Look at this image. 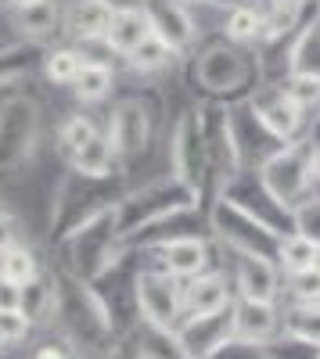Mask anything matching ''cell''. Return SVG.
Listing matches in <instances>:
<instances>
[{"instance_id": "277c9868", "label": "cell", "mask_w": 320, "mask_h": 359, "mask_svg": "<svg viewBox=\"0 0 320 359\" xmlns=\"http://www.w3.org/2000/svg\"><path fill=\"white\" fill-rule=\"evenodd\" d=\"M54 252H58V269H65V273L86 284H98L108 269H115L133 252V245L123 241L119 223H115V208H108L98 219L83 223L72 233H65L62 241H54Z\"/></svg>"}, {"instance_id": "ee69618b", "label": "cell", "mask_w": 320, "mask_h": 359, "mask_svg": "<svg viewBox=\"0 0 320 359\" xmlns=\"http://www.w3.org/2000/svg\"><path fill=\"white\" fill-rule=\"evenodd\" d=\"M33 359H86L79 348H72L69 341H47L33 352Z\"/></svg>"}, {"instance_id": "f5cc1de1", "label": "cell", "mask_w": 320, "mask_h": 359, "mask_svg": "<svg viewBox=\"0 0 320 359\" xmlns=\"http://www.w3.org/2000/svg\"><path fill=\"white\" fill-rule=\"evenodd\" d=\"M316 115H320V108H316Z\"/></svg>"}, {"instance_id": "e0dca14e", "label": "cell", "mask_w": 320, "mask_h": 359, "mask_svg": "<svg viewBox=\"0 0 320 359\" xmlns=\"http://www.w3.org/2000/svg\"><path fill=\"white\" fill-rule=\"evenodd\" d=\"M65 22H69V4L65 0H40V4H33V8L11 11V25H15L18 40L29 43V47H36V50L62 47L69 40Z\"/></svg>"}, {"instance_id": "d4e9b609", "label": "cell", "mask_w": 320, "mask_h": 359, "mask_svg": "<svg viewBox=\"0 0 320 359\" xmlns=\"http://www.w3.org/2000/svg\"><path fill=\"white\" fill-rule=\"evenodd\" d=\"M65 169H69V172H79V176H94V180H105V176H119V172H126L105 130H101L91 144H86V147H79V151L65 162Z\"/></svg>"}, {"instance_id": "816d5d0a", "label": "cell", "mask_w": 320, "mask_h": 359, "mask_svg": "<svg viewBox=\"0 0 320 359\" xmlns=\"http://www.w3.org/2000/svg\"><path fill=\"white\" fill-rule=\"evenodd\" d=\"M313 8H316V15H320V0H313Z\"/></svg>"}, {"instance_id": "836d02e7", "label": "cell", "mask_w": 320, "mask_h": 359, "mask_svg": "<svg viewBox=\"0 0 320 359\" xmlns=\"http://www.w3.org/2000/svg\"><path fill=\"white\" fill-rule=\"evenodd\" d=\"M0 277H4L8 284H15V287H25L36 277H44V266H40L33 248H29L25 241H18L11 252H4V259H0Z\"/></svg>"}, {"instance_id": "7bdbcfd3", "label": "cell", "mask_w": 320, "mask_h": 359, "mask_svg": "<svg viewBox=\"0 0 320 359\" xmlns=\"http://www.w3.org/2000/svg\"><path fill=\"white\" fill-rule=\"evenodd\" d=\"M213 359H267V348L255 341H245V338H230Z\"/></svg>"}, {"instance_id": "60d3db41", "label": "cell", "mask_w": 320, "mask_h": 359, "mask_svg": "<svg viewBox=\"0 0 320 359\" xmlns=\"http://www.w3.org/2000/svg\"><path fill=\"white\" fill-rule=\"evenodd\" d=\"M281 86L288 90V97H292L302 111L320 108V79H309V76H284Z\"/></svg>"}, {"instance_id": "ac0fdd59", "label": "cell", "mask_w": 320, "mask_h": 359, "mask_svg": "<svg viewBox=\"0 0 320 359\" xmlns=\"http://www.w3.org/2000/svg\"><path fill=\"white\" fill-rule=\"evenodd\" d=\"M177 338H180L187 359H213L230 338H238V331H234V306L223 309V313H209V316H187L180 323Z\"/></svg>"}, {"instance_id": "8fae6325", "label": "cell", "mask_w": 320, "mask_h": 359, "mask_svg": "<svg viewBox=\"0 0 320 359\" xmlns=\"http://www.w3.org/2000/svg\"><path fill=\"white\" fill-rule=\"evenodd\" d=\"M155 118H159V101L148 97V94H133V97L115 101L105 133H108V140H112V147H115V155H119L123 169L152 147Z\"/></svg>"}, {"instance_id": "44dd1931", "label": "cell", "mask_w": 320, "mask_h": 359, "mask_svg": "<svg viewBox=\"0 0 320 359\" xmlns=\"http://www.w3.org/2000/svg\"><path fill=\"white\" fill-rule=\"evenodd\" d=\"M234 280H227V273L220 269H209V273H201L194 280L184 284V309L187 316H209V313H223L234 306Z\"/></svg>"}, {"instance_id": "2e32d148", "label": "cell", "mask_w": 320, "mask_h": 359, "mask_svg": "<svg viewBox=\"0 0 320 359\" xmlns=\"http://www.w3.org/2000/svg\"><path fill=\"white\" fill-rule=\"evenodd\" d=\"M144 15H148L152 36L162 40L173 54L187 57L198 47V22L194 11L184 4V0H144Z\"/></svg>"}, {"instance_id": "f6af8a7d", "label": "cell", "mask_w": 320, "mask_h": 359, "mask_svg": "<svg viewBox=\"0 0 320 359\" xmlns=\"http://www.w3.org/2000/svg\"><path fill=\"white\" fill-rule=\"evenodd\" d=\"M15 245H18V219L0 208V259H4V252H11Z\"/></svg>"}, {"instance_id": "1f68e13d", "label": "cell", "mask_w": 320, "mask_h": 359, "mask_svg": "<svg viewBox=\"0 0 320 359\" xmlns=\"http://www.w3.org/2000/svg\"><path fill=\"white\" fill-rule=\"evenodd\" d=\"M112 86H115V65H101V62H86L83 72L76 76L72 83V94L76 101L83 104H98L112 94Z\"/></svg>"}, {"instance_id": "d6a6232c", "label": "cell", "mask_w": 320, "mask_h": 359, "mask_svg": "<svg viewBox=\"0 0 320 359\" xmlns=\"http://www.w3.org/2000/svg\"><path fill=\"white\" fill-rule=\"evenodd\" d=\"M277 266L284 277H299V273H309V269H320V248L302 241L299 233H288L277 252Z\"/></svg>"}, {"instance_id": "9a60e30c", "label": "cell", "mask_w": 320, "mask_h": 359, "mask_svg": "<svg viewBox=\"0 0 320 359\" xmlns=\"http://www.w3.org/2000/svg\"><path fill=\"white\" fill-rule=\"evenodd\" d=\"M148 248V255L166 266L177 280H194L201 273H209L213 269V245H209V237H201V233H177V237H162V241L155 245H144Z\"/></svg>"}, {"instance_id": "f1b7e54d", "label": "cell", "mask_w": 320, "mask_h": 359, "mask_svg": "<svg viewBox=\"0 0 320 359\" xmlns=\"http://www.w3.org/2000/svg\"><path fill=\"white\" fill-rule=\"evenodd\" d=\"M220 36L238 43V47H259V40H263V8L259 4H241V8H230L227 18H223V29Z\"/></svg>"}, {"instance_id": "cb8c5ba5", "label": "cell", "mask_w": 320, "mask_h": 359, "mask_svg": "<svg viewBox=\"0 0 320 359\" xmlns=\"http://www.w3.org/2000/svg\"><path fill=\"white\" fill-rule=\"evenodd\" d=\"M152 40V25H148V15H144V8H126V11H115L112 18V29H108V50L115 57H126L140 47V43H148Z\"/></svg>"}, {"instance_id": "ab89813d", "label": "cell", "mask_w": 320, "mask_h": 359, "mask_svg": "<svg viewBox=\"0 0 320 359\" xmlns=\"http://www.w3.org/2000/svg\"><path fill=\"white\" fill-rule=\"evenodd\" d=\"M36 327L25 320L22 309H8V313H0V348H18L25 345V338L33 334Z\"/></svg>"}, {"instance_id": "681fc988", "label": "cell", "mask_w": 320, "mask_h": 359, "mask_svg": "<svg viewBox=\"0 0 320 359\" xmlns=\"http://www.w3.org/2000/svg\"><path fill=\"white\" fill-rule=\"evenodd\" d=\"M313 184H320V137L313 140Z\"/></svg>"}, {"instance_id": "7dc6e473", "label": "cell", "mask_w": 320, "mask_h": 359, "mask_svg": "<svg viewBox=\"0 0 320 359\" xmlns=\"http://www.w3.org/2000/svg\"><path fill=\"white\" fill-rule=\"evenodd\" d=\"M187 8H209V11H230L241 4H255V0H184Z\"/></svg>"}, {"instance_id": "8992f818", "label": "cell", "mask_w": 320, "mask_h": 359, "mask_svg": "<svg viewBox=\"0 0 320 359\" xmlns=\"http://www.w3.org/2000/svg\"><path fill=\"white\" fill-rule=\"evenodd\" d=\"M44 108L33 94L0 97V176L22 172L40 151Z\"/></svg>"}, {"instance_id": "d590c367", "label": "cell", "mask_w": 320, "mask_h": 359, "mask_svg": "<svg viewBox=\"0 0 320 359\" xmlns=\"http://www.w3.org/2000/svg\"><path fill=\"white\" fill-rule=\"evenodd\" d=\"M281 331L320 345V302H309V306L292 302V306L284 309V316H281Z\"/></svg>"}, {"instance_id": "3957f363", "label": "cell", "mask_w": 320, "mask_h": 359, "mask_svg": "<svg viewBox=\"0 0 320 359\" xmlns=\"http://www.w3.org/2000/svg\"><path fill=\"white\" fill-rule=\"evenodd\" d=\"M201 205V194H194L187 184H180L173 172H162L155 180L140 187H130L126 198L115 205V223H119V233L123 241H144V233L177 219V216H187Z\"/></svg>"}, {"instance_id": "603a6c76", "label": "cell", "mask_w": 320, "mask_h": 359, "mask_svg": "<svg viewBox=\"0 0 320 359\" xmlns=\"http://www.w3.org/2000/svg\"><path fill=\"white\" fill-rule=\"evenodd\" d=\"M281 309L277 302H248V298H238L234 302V331L245 341L267 345L281 334Z\"/></svg>"}, {"instance_id": "83f0119b", "label": "cell", "mask_w": 320, "mask_h": 359, "mask_svg": "<svg viewBox=\"0 0 320 359\" xmlns=\"http://www.w3.org/2000/svg\"><path fill=\"white\" fill-rule=\"evenodd\" d=\"M288 76L320 79V15H316V8H313L309 22L302 25V33L295 36L292 50H288Z\"/></svg>"}, {"instance_id": "30bf717a", "label": "cell", "mask_w": 320, "mask_h": 359, "mask_svg": "<svg viewBox=\"0 0 320 359\" xmlns=\"http://www.w3.org/2000/svg\"><path fill=\"white\" fill-rule=\"evenodd\" d=\"M137 309H140L144 323L162 327V331H180V323L187 320L184 280H177L155 259L144 262L140 273H137Z\"/></svg>"}, {"instance_id": "f35d334b", "label": "cell", "mask_w": 320, "mask_h": 359, "mask_svg": "<svg viewBox=\"0 0 320 359\" xmlns=\"http://www.w3.org/2000/svg\"><path fill=\"white\" fill-rule=\"evenodd\" d=\"M263 348H267V359H320V345H313L306 338H295V334H288V331H281Z\"/></svg>"}, {"instance_id": "74e56055", "label": "cell", "mask_w": 320, "mask_h": 359, "mask_svg": "<svg viewBox=\"0 0 320 359\" xmlns=\"http://www.w3.org/2000/svg\"><path fill=\"white\" fill-rule=\"evenodd\" d=\"M292 233H299L302 241L320 248V191H313L292 208Z\"/></svg>"}, {"instance_id": "7a4b0ae2", "label": "cell", "mask_w": 320, "mask_h": 359, "mask_svg": "<svg viewBox=\"0 0 320 359\" xmlns=\"http://www.w3.org/2000/svg\"><path fill=\"white\" fill-rule=\"evenodd\" d=\"M54 284H58L54 327L62 331V338L72 348H79L86 359H105L108 352L119 348L115 327L108 320V309L101 302V294L94 291V284H86L58 266H54Z\"/></svg>"}, {"instance_id": "c3c4849f", "label": "cell", "mask_w": 320, "mask_h": 359, "mask_svg": "<svg viewBox=\"0 0 320 359\" xmlns=\"http://www.w3.org/2000/svg\"><path fill=\"white\" fill-rule=\"evenodd\" d=\"M112 11H126V8H144V0H105Z\"/></svg>"}, {"instance_id": "f546056e", "label": "cell", "mask_w": 320, "mask_h": 359, "mask_svg": "<svg viewBox=\"0 0 320 359\" xmlns=\"http://www.w3.org/2000/svg\"><path fill=\"white\" fill-rule=\"evenodd\" d=\"M83 65H86V57H83L79 47H72V43L51 47V50H44V57H40V69H44V76H47L54 86H72L76 76L83 72Z\"/></svg>"}, {"instance_id": "9c48e42d", "label": "cell", "mask_w": 320, "mask_h": 359, "mask_svg": "<svg viewBox=\"0 0 320 359\" xmlns=\"http://www.w3.org/2000/svg\"><path fill=\"white\" fill-rule=\"evenodd\" d=\"M209 230H213V237H216V241H220L230 255H255V259H270V262H277L281 241L288 237V233L270 230L267 223L245 216L241 208L227 205L223 198H213Z\"/></svg>"}, {"instance_id": "52a82bcc", "label": "cell", "mask_w": 320, "mask_h": 359, "mask_svg": "<svg viewBox=\"0 0 320 359\" xmlns=\"http://www.w3.org/2000/svg\"><path fill=\"white\" fill-rule=\"evenodd\" d=\"M169 172L180 184H187L194 194H201V201L213 194L209 144H206V126H201L198 108H184L169 126Z\"/></svg>"}, {"instance_id": "7402d4cb", "label": "cell", "mask_w": 320, "mask_h": 359, "mask_svg": "<svg viewBox=\"0 0 320 359\" xmlns=\"http://www.w3.org/2000/svg\"><path fill=\"white\" fill-rule=\"evenodd\" d=\"M115 11L105 0H69V22L65 33L72 47H86V43H105L108 29H112Z\"/></svg>"}, {"instance_id": "6da1fadb", "label": "cell", "mask_w": 320, "mask_h": 359, "mask_svg": "<svg viewBox=\"0 0 320 359\" xmlns=\"http://www.w3.org/2000/svg\"><path fill=\"white\" fill-rule=\"evenodd\" d=\"M187 83L209 104H241L263 83V69L252 47H238L220 36L187 54Z\"/></svg>"}, {"instance_id": "8d00e7d4", "label": "cell", "mask_w": 320, "mask_h": 359, "mask_svg": "<svg viewBox=\"0 0 320 359\" xmlns=\"http://www.w3.org/2000/svg\"><path fill=\"white\" fill-rule=\"evenodd\" d=\"M180 54H173L162 40H148V43H140L130 57H126V69H133V72H140V76H155V72H162V69H169L173 62H177Z\"/></svg>"}, {"instance_id": "ba28073f", "label": "cell", "mask_w": 320, "mask_h": 359, "mask_svg": "<svg viewBox=\"0 0 320 359\" xmlns=\"http://www.w3.org/2000/svg\"><path fill=\"white\" fill-rule=\"evenodd\" d=\"M313 140H316L313 130H306L299 140L277 147V151L259 165V176H263L267 191L288 208V212L316 191V184H313Z\"/></svg>"}, {"instance_id": "ffe728a7", "label": "cell", "mask_w": 320, "mask_h": 359, "mask_svg": "<svg viewBox=\"0 0 320 359\" xmlns=\"http://www.w3.org/2000/svg\"><path fill=\"white\" fill-rule=\"evenodd\" d=\"M234 294L248 302H277L281 294V266L255 255H234Z\"/></svg>"}, {"instance_id": "484cf974", "label": "cell", "mask_w": 320, "mask_h": 359, "mask_svg": "<svg viewBox=\"0 0 320 359\" xmlns=\"http://www.w3.org/2000/svg\"><path fill=\"white\" fill-rule=\"evenodd\" d=\"M123 345L130 348L133 359H187L177 331H162V327H152L144 320L130 338H123Z\"/></svg>"}, {"instance_id": "5bb4252c", "label": "cell", "mask_w": 320, "mask_h": 359, "mask_svg": "<svg viewBox=\"0 0 320 359\" xmlns=\"http://www.w3.org/2000/svg\"><path fill=\"white\" fill-rule=\"evenodd\" d=\"M248 108L252 115L263 123L281 144H292L306 133V111L288 97V90L281 86V79H263L252 97H248Z\"/></svg>"}, {"instance_id": "4dcf8cb0", "label": "cell", "mask_w": 320, "mask_h": 359, "mask_svg": "<svg viewBox=\"0 0 320 359\" xmlns=\"http://www.w3.org/2000/svg\"><path fill=\"white\" fill-rule=\"evenodd\" d=\"M36 47H29L22 40H4L0 43V94H4L8 86L29 79V72H33V62H36ZM44 54V50H40Z\"/></svg>"}, {"instance_id": "b9f144b4", "label": "cell", "mask_w": 320, "mask_h": 359, "mask_svg": "<svg viewBox=\"0 0 320 359\" xmlns=\"http://www.w3.org/2000/svg\"><path fill=\"white\" fill-rule=\"evenodd\" d=\"M288 280V294L292 302H320V269H309V273H299V277H284Z\"/></svg>"}, {"instance_id": "5b68a950", "label": "cell", "mask_w": 320, "mask_h": 359, "mask_svg": "<svg viewBox=\"0 0 320 359\" xmlns=\"http://www.w3.org/2000/svg\"><path fill=\"white\" fill-rule=\"evenodd\" d=\"M126 172L119 176H105V180H94V176H79V172H69L58 180V187L51 194V212H47V223H51V241H62L65 233H72L76 226L98 219L101 212L115 208L123 198H126Z\"/></svg>"}, {"instance_id": "d6986e66", "label": "cell", "mask_w": 320, "mask_h": 359, "mask_svg": "<svg viewBox=\"0 0 320 359\" xmlns=\"http://www.w3.org/2000/svg\"><path fill=\"white\" fill-rule=\"evenodd\" d=\"M263 40H259V54L284 47L292 50L295 36L302 33V25L313 15V0H263Z\"/></svg>"}, {"instance_id": "bcb514c9", "label": "cell", "mask_w": 320, "mask_h": 359, "mask_svg": "<svg viewBox=\"0 0 320 359\" xmlns=\"http://www.w3.org/2000/svg\"><path fill=\"white\" fill-rule=\"evenodd\" d=\"M22 306V287L8 284L4 277H0V313H8V309H18Z\"/></svg>"}, {"instance_id": "f907efd6", "label": "cell", "mask_w": 320, "mask_h": 359, "mask_svg": "<svg viewBox=\"0 0 320 359\" xmlns=\"http://www.w3.org/2000/svg\"><path fill=\"white\" fill-rule=\"evenodd\" d=\"M8 4V11H22V8H33V4H40V0H4Z\"/></svg>"}, {"instance_id": "4fadbf2b", "label": "cell", "mask_w": 320, "mask_h": 359, "mask_svg": "<svg viewBox=\"0 0 320 359\" xmlns=\"http://www.w3.org/2000/svg\"><path fill=\"white\" fill-rule=\"evenodd\" d=\"M198 111H201V126H206L209 165H213V198H216L227 180L245 169V158H241V144H238V133H234V118H230V108H227V104H209V101H201Z\"/></svg>"}, {"instance_id": "4316f807", "label": "cell", "mask_w": 320, "mask_h": 359, "mask_svg": "<svg viewBox=\"0 0 320 359\" xmlns=\"http://www.w3.org/2000/svg\"><path fill=\"white\" fill-rule=\"evenodd\" d=\"M25 320L33 327H54V313H58V284H54V269H44V277H36L33 284L22 287V306Z\"/></svg>"}, {"instance_id": "7c38bea8", "label": "cell", "mask_w": 320, "mask_h": 359, "mask_svg": "<svg viewBox=\"0 0 320 359\" xmlns=\"http://www.w3.org/2000/svg\"><path fill=\"white\" fill-rule=\"evenodd\" d=\"M216 198H223L227 205L241 208L245 216L267 223V226L277 230V233H292V212H288V208L267 191L259 169H248V165H245L241 172H234V176H230L227 184L220 187Z\"/></svg>"}, {"instance_id": "e575fe53", "label": "cell", "mask_w": 320, "mask_h": 359, "mask_svg": "<svg viewBox=\"0 0 320 359\" xmlns=\"http://www.w3.org/2000/svg\"><path fill=\"white\" fill-rule=\"evenodd\" d=\"M98 133H101V130H98L94 118H86V115H65L62 123H58V133H54V140H58V155H62V162H69V158L79 151V147H86Z\"/></svg>"}]
</instances>
